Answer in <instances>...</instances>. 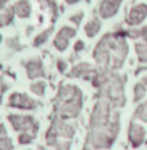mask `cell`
Listing matches in <instances>:
<instances>
[{
    "mask_svg": "<svg viewBox=\"0 0 147 150\" xmlns=\"http://www.w3.org/2000/svg\"><path fill=\"white\" fill-rule=\"evenodd\" d=\"M120 132V113L111 108L107 100H99L89 120L87 139L84 150L110 149Z\"/></svg>",
    "mask_w": 147,
    "mask_h": 150,
    "instance_id": "6da1fadb",
    "label": "cell"
},
{
    "mask_svg": "<svg viewBox=\"0 0 147 150\" xmlns=\"http://www.w3.org/2000/svg\"><path fill=\"white\" fill-rule=\"evenodd\" d=\"M126 29L118 28L108 33L97 42L94 49V60L99 69L104 71H118L123 68L124 60L129 53V45L126 40Z\"/></svg>",
    "mask_w": 147,
    "mask_h": 150,
    "instance_id": "7a4b0ae2",
    "label": "cell"
},
{
    "mask_svg": "<svg viewBox=\"0 0 147 150\" xmlns=\"http://www.w3.org/2000/svg\"><path fill=\"white\" fill-rule=\"evenodd\" d=\"M92 86L99 89L97 97L102 100H107L111 107L121 108L126 103V95H124V82L126 76H121L115 71H104L97 69L95 74L91 79Z\"/></svg>",
    "mask_w": 147,
    "mask_h": 150,
    "instance_id": "3957f363",
    "label": "cell"
},
{
    "mask_svg": "<svg viewBox=\"0 0 147 150\" xmlns=\"http://www.w3.org/2000/svg\"><path fill=\"white\" fill-rule=\"evenodd\" d=\"M82 108V92L79 87L71 84H63L57 94L53 103L52 120H70L76 118Z\"/></svg>",
    "mask_w": 147,
    "mask_h": 150,
    "instance_id": "277c9868",
    "label": "cell"
},
{
    "mask_svg": "<svg viewBox=\"0 0 147 150\" xmlns=\"http://www.w3.org/2000/svg\"><path fill=\"white\" fill-rule=\"evenodd\" d=\"M76 126L71 123H65L63 120H52L49 131L45 134V140L50 147L57 150H68L71 145V139L75 136Z\"/></svg>",
    "mask_w": 147,
    "mask_h": 150,
    "instance_id": "5b68a950",
    "label": "cell"
},
{
    "mask_svg": "<svg viewBox=\"0 0 147 150\" xmlns=\"http://www.w3.org/2000/svg\"><path fill=\"white\" fill-rule=\"evenodd\" d=\"M8 121L11 123L15 131L21 134H31L36 137L39 131V123L33 116H23V115H8Z\"/></svg>",
    "mask_w": 147,
    "mask_h": 150,
    "instance_id": "8992f818",
    "label": "cell"
},
{
    "mask_svg": "<svg viewBox=\"0 0 147 150\" xmlns=\"http://www.w3.org/2000/svg\"><path fill=\"white\" fill-rule=\"evenodd\" d=\"M146 20H147V4H144V2L134 4L124 16V23L129 28H139Z\"/></svg>",
    "mask_w": 147,
    "mask_h": 150,
    "instance_id": "52a82bcc",
    "label": "cell"
},
{
    "mask_svg": "<svg viewBox=\"0 0 147 150\" xmlns=\"http://www.w3.org/2000/svg\"><path fill=\"white\" fill-rule=\"evenodd\" d=\"M123 0H100L99 4V16L100 20H111L118 15Z\"/></svg>",
    "mask_w": 147,
    "mask_h": 150,
    "instance_id": "ba28073f",
    "label": "cell"
},
{
    "mask_svg": "<svg viewBox=\"0 0 147 150\" xmlns=\"http://www.w3.org/2000/svg\"><path fill=\"white\" fill-rule=\"evenodd\" d=\"M76 36V28H71V26H63L62 29L57 33L55 39H53V45H55L57 50L60 52H65L70 45V39Z\"/></svg>",
    "mask_w": 147,
    "mask_h": 150,
    "instance_id": "9c48e42d",
    "label": "cell"
},
{
    "mask_svg": "<svg viewBox=\"0 0 147 150\" xmlns=\"http://www.w3.org/2000/svg\"><path fill=\"white\" fill-rule=\"evenodd\" d=\"M8 105L13 108H21V110H34L37 107V102L33 100L31 97H28L26 94H20V92H15L10 95L8 98Z\"/></svg>",
    "mask_w": 147,
    "mask_h": 150,
    "instance_id": "30bf717a",
    "label": "cell"
},
{
    "mask_svg": "<svg viewBox=\"0 0 147 150\" xmlns=\"http://www.w3.org/2000/svg\"><path fill=\"white\" fill-rule=\"evenodd\" d=\"M128 140H129L131 147H139L144 144V140H146V129H144L142 124L136 123V121H133V123L129 124V131H128Z\"/></svg>",
    "mask_w": 147,
    "mask_h": 150,
    "instance_id": "8fae6325",
    "label": "cell"
},
{
    "mask_svg": "<svg viewBox=\"0 0 147 150\" xmlns=\"http://www.w3.org/2000/svg\"><path fill=\"white\" fill-rule=\"evenodd\" d=\"M24 68H26V74L29 79H36V78H42L45 76V71H44V66L40 60H29V62L24 63Z\"/></svg>",
    "mask_w": 147,
    "mask_h": 150,
    "instance_id": "7c38bea8",
    "label": "cell"
},
{
    "mask_svg": "<svg viewBox=\"0 0 147 150\" xmlns=\"http://www.w3.org/2000/svg\"><path fill=\"white\" fill-rule=\"evenodd\" d=\"M94 73H95V69L92 68L89 63H79V65H76L75 68L71 69L70 76H71V78H82V79H89V81H91Z\"/></svg>",
    "mask_w": 147,
    "mask_h": 150,
    "instance_id": "4fadbf2b",
    "label": "cell"
},
{
    "mask_svg": "<svg viewBox=\"0 0 147 150\" xmlns=\"http://www.w3.org/2000/svg\"><path fill=\"white\" fill-rule=\"evenodd\" d=\"M100 29H102V20L97 18V16L91 18V20L84 24V34L89 37V39H92V37L97 36V34L100 33Z\"/></svg>",
    "mask_w": 147,
    "mask_h": 150,
    "instance_id": "5bb4252c",
    "label": "cell"
},
{
    "mask_svg": "<svg viewBox=\"0 0 147 150\" xmlns=\"http://www.w3.org/2000/svg\"><path fill=\"white\" fill-rule=\"evenodd\" d=\"M31 4H29V0H18L16 4L13 5V11L16 16L20 18H29L31 16Z\"/></svg>",
    "mask_w": 147,
    "mask_h": 150,
    "instance_id": "9a60e30c",
    "label": "cell"
},
{
    "mask_svg": "<svg viewBox=\"0 0 147 150\" xmlns=\"http://www.w3.org/2000/svg\"><path fill=\"white\" fill-rule=\"evenodd\" d=\"M134 50H136V55H137L139 63H147V37L136 40Z\"/></svg>",
    "mask_w": 147,
    "mask_h": 150,
    "instance_id": "2e32d148",
    "label": "cell"
},
{
    "mask_svg": "<svg viewBox=\"0 0 147 150\" xmlns=\"http://www.w3.org/2000/svg\"><path fill=\"white\" fill-rule=\"evenodd\" d=\"M142 81H144V84L147 86V76ZM134 118H136V120H141V121H147V100L136 107V110H134Z\"/></svg>",
    "mask_w": 147,
    "mask_h": 150,
    "instance_id": "e0dca14e",
    "label": "cell"
},
{
    "mask_svg": "<svg viewBox=\"0 0 147 150\" xmlns=\"http://www.w3.org/2000/svg\"><path fill=\"white\" fill-rule=\"evenodd\" d=\"M11 149H13V144H11L10 137L7 136L4 124H0V150H11Z\"/></svg>",
    "mask_w": 147,
    "mask_h": 150,
    "instance_id": "ac0fdd59",
    "label": "cell"
},
{
    "mask_svg": "<svg viewBox=\"0 0 147 150\" xmlns=\"http://www.w3.org/2000/svg\"><path fill=\"white\" fill-rule=\"evenodd\" d=\"M146 95H147V86L144 84V81L137 82V84L134 86V102H136V103H139V102L142 100Z\"/></svg>",
    "mask_w": 147,
    "mask_h": 150,
    "instance_id": "d6986e66",
    "label": "cell"
},
{
    "mask_svg": "<svg viewBox=\"0 0 147 150\" xmlns=\"http://www.w3.org/2000/svg\"><path fill=\"white\" fill-rule=\"evenodd\" d=\"M52 31H53V28L50 26L49 29H45V31H42V33L39 34V36H36V39H34V45L36 47H39V45H42L44 42H45L47 39H49V36L52 34Z\"/></svg>",
    "mask_w": 147,
    "mask_h": 150,
    "instance_id": "ffe728a7",
    "label": "cell"
},
{
    "mask_svg": "<svg viewBox=\"0 0 147 150\" xmlns=\"http://www.w3.org/2000/svg\"><path fill=\"white\" fill-rule=\"evenodd\" d=\"M13 8L8 11H5V13H0V28H4V26H8V24L11 23V20H13Z\"/></svg>",
    "mask_w": 147,
    "mask_h": 150,
    "instance_id": "44dd1931",
    "label": "cell"
},
{
    "mask_svg": "<svg viewBox=\"0 0 147 150\" xmlns=\"http://www.w3.org/2000/svg\"><path fill=\"white\" fill-rule=\"evenodd\" d=\"M39 4L42 5L44 8H50L53 11V18L52 20H57V5H55V0H39Z\"/></svg>",
    "mask_w": 147,
    "mask_h": 150,
    "instance_id": "7402d4cb",
    "label": "cell"
},
{
    "mask_svg": "<svg viewBox=\"0 0 147 150\" xmlns=\"http://www.w3.org/2000/svg\"><path fill=\"white\" fill-rule=\"evenodd\" d=\"M31 91L36 95H44V92H45V82L37 81V82H34V84H31Z\"/></svg>",
    "mask_w": 147,
    "mask_h": 150,
    "instance_id": "603a6c76",
    "label": "cell"
},
{
    "mask_svg": "<svg viewBox=\"0 0 147 150\" xmlns=\"http://www.w3.org/2000/svg\"><path fill=\"white\" fill-rule=\"evenodd\" d=\"M82 18H84V11H78L76 15L70 16V21H71V23H75V26H79V23L82 21Z\"/></svg>",
    "mask_w": 147,
    "mask_h": 150,
    "instance_id": "cb8c5ba5",
    "label": "cell"
},
{
    "mask_svg": "<svg viewBox=\"0 0 147 150\" xmlns=\"http://www.w3.org/2000/svg\"><path fill=\"white\" fill-rule=\"evenodd\" d=\"M33 140H34V136H31V134H21L18 137V142L20 144H31Z\"/></svg>",
    "mask_w": 147,
    "mask_h": 150,
    "instance_id": "d4e9b609",
    "label": "cell"
},
{
    "mask_svg": "<svg viewBox=\"0 0 147 150\" xmlns=\"http://www.w3.org/2000/svg\"><path fill=\"white\" fill-rule=\"evenodd\" d=\"M84 47H86V44L82 42V40H76V44H75V52L78 53V52H82L84 50Z\"/></svg>",
    "mask_w": 147,
    "mask_h": 150,
    "instance_id": "484cf974",
    "label": "cell"
},
{
    "mask_svg": "<svg viewBox=\"0 0 147 150\" xmlns=\"http://www.w3.org/2000/svg\"><path fill=\"white\" fill-rule=\"evenodd\" d=\"M8 89V84L5 81H0V98H2V94H4L5 91Z\"/></svg>",
    "mask_w": 147,
    "mask_h": 150,
    "instance_id": "4316f807",
    "label": "cell"
},
{
    "mask_svg": "<svg viewBox=\"0 0 147 150\" xmlns=\"http://www.w3.org/2000/svg\"><path fill=\"white\" fill-rule=\"evenodd\" d=\"M57 66H58V69H60L62 73H65V71H66V63H65V62H62V60H58Z\"/></svg>",
    "mask_w": 147,
    "mask_h": 150,
    "instance_id": "83f0119b",
    "label": "cell"
},
{
    "mask_svg": "<svg viewBox=\"0 0 147 150\" xmlns=\"http://www.w3.org/2000/svg\"><path fill=\"white\" fill-rule=\"evenodd\" d=\"M65 2H66L68 5H75V4H78V2H81V0H65ZM84 2H87V4H89L91 0H84Z\"/></svg>",
    "mask_w": 147,
    "mask_h": 150,
    "instance_id": "f1b7e54d",
    "label": "cell"
},
{
    "mask_svg": "<svg viewBox=\"0 0 147 150\" xmlns=\"http://www.w3.org/2000/svg\"><path fill=\"white\" fill-rule=\"evenodd\" d=\"M0 42H2V36H0Z\"/></svg>",
    "mask_w": 147,
    "mask_h": 150,
    "instance_id": "f546056e",
    "label": "cell"
},
{
    "mask_svg": "<svg viewBox=\"0 0 147 150\" xmlns=\"http://www.w3.org/2000/svg\"><path fill=\"white\" fill-rule=\"evenodd\" d=\"M40 150H45V149H40Z\"/></svg>",
    "mask_w": 147,
    "mask_h": 150,
    "instance_id": "4dcf8cb0",
    "label": "cell"
},
{
    "mask_svg": "<svg viewBox=\"0 0 147 150\" xmlns=\"http://www.w3.org/2000/svg\"><path fill=\"white\" fill-rule=\"evenodd\" d=\"M4 2H7V0H4Z\"/></svg>",
    "mask_w": 147,
    "mask_h": 150,
    "instance_id": "1f68e13d",
    "label": "cell"
}]
</instances>
